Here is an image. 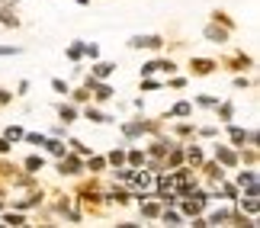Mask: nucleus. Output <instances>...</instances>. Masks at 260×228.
<instances>
[{
    "instance_id": "obj_1",
    "label": "nucleus",
    "mask_w": 260,
    "mask_h": 228,
    "mask_svg": "<svg viewBox=\"0 0 260 228\" xmlns=\"http://www.w3.org/2000/svg\"><path fill=\"white\" fill-rule=\"evenodd\" d=\"M74 190H71V196H74V206L84 212V219L87 215H93V219H100V215H106V209H109V203H106V196H103V183H100V177L96 174H90V177H74Z\"/></svg>"
},
{
    "instance_id": "obj_2",
    "label": "nucleus",
    "mask_w": 260,
    "mask_h": 228,
    "mask_svg": "<svg viewBox=\"0 0 260 228\" xmlns=\"http://www.w3.org/2000/svg\"><path fill=\"white\" fill-rule=\"evenodd\" d=\"M52 212H55L61 222H68V225H84V212L74 206V196H71V193H55Z\"/></svg>"
},
{
    "instance_id": "obj_3",
    "label": "nucleus",
    "mask_w": 260,
    "mask_h": 228,
    "mask_svg": "<svg viewBox=\"0 0 260 228\" xmlns=\"http://www.w3.org/2000/svg\"><path fill=\"white\" fill-rule=\"evenodd\" d=\"M251 68H257V61H254V55L244 52V48H235L232 55L218 58V71H228V74H244V71H251Z\"/></svg>"
},
{
    "instance_id": "obj_4",
    "label": "nucleus",
    "mask_w": 260,
    "mask_h": 228,
    "mask_svg": "<svg viewBox=\"0 0 260 228\" xmlns=\"http://www.w3.org/2000/svg\"><path fill=\"white\" fill-rule=\"evenodd\" d=\"M125 45L132 48V52H151V55H157V52L167 48V39L161 32H135V36H128Z\"/></svg>"
},
{
    "instance_id": "obj_5",
    "label": "nucleus",
    "mask_w": 260,
    "mask_h": 228,
    "mask_svg": "<svg viewBox=\"0 0 260 228\" xmlns=\"http://www.w3.org/2000/svg\"><path fill=\"white\" fill-rule=\"evenodd\" d=\"M7 206H10V209H19V212L42 209V206H45V190H42V183L32 186V190H26V196H7Z\"/></svg>"
},
{
    "instance_id": "obj_6",
    "label": "nucleus",
    "mask_w": 260,
    "mask_h": 228,
    "mask_svg": "<svg viewBox=\"0 0 260 228\" xmlns=\"http://www.w3.org/2000/svg\"><path fill=\"white\" fill-rule=\"evenodd\" d=\"M55 171H58V177H81L84 174V157L68 151L61 157H55Z\"/></svg>"
},
{
    "instance_id": "obj_7",
    "label": "nucleus",
    "mask_w": 260,
    "mask_h": 228,
    "mask_svg": "<svg viewBox=\"0 0 260 228\" xmlns=\"http://www.w3.org/2000/svg\"><path fill=\"white\" fill-rule=\"evenodd\" d=\"M103 196H106V203H109V206H122V209L135 203V190H132V186H125V183H119V180H116L113 186H106Z\"/></svg>"
},
{
    "instance_id": "obj_8",
    "label": "nucleus",
    "mask_w": 260,
    "mask_h": 228,
    "mask_svg": "<svg viewBox=\"0 0 260 228\" xmlns=\"http://www.w3.org/2000/svg\"><path fill=\"white\" fill-rule=\"evenodd\" d=\"M164 132L177 138V142H193L196 138V122H189V119H167Z\"/></svg>"
},
{
    "instance_id": "obj_9",
    "label": "nucleus",
    "mask_w": 260,
    "mask_h": 228,
    "mask_svg": "<svg viewBox=\"0 0 260 228\" xmlns=\"http://www.w3.org/2000/svg\"><path fill=\"white\" fill-rule=\"evenodd\" d=\"M186 71L193 77H212L218 71V58H203V55H193L186 61Z\"/></svg>"
},
{
    "instance_id": "obj_10",
    "label": "nucleus",
    "mask_w": 260,
    "mask_h": 228,
    "mask_svg": "<svg viewBox=\"0 0 260 228\" xmlns=\"http://www.w3.org/2000/svg\"><path fill=\"white\" fill-rule=\"evenodd\" d=\"M212 157L225 167V171H235V167H238V151H235V145H228V142H218V138H215Z\"/></svg>"
},
{
    "instance_id": "obj_11",
    "label": "nucleus",
    "mask_w": 260,
    "mask_h": 228,
    "mask_svg": "<svg viewBox=\"0 0 260 228\" xmlns=\"http://www.w3.org/2000/svg\"><path fill=\"white\" fill-rule=\"evenodd\" d=\"M232 36H235V32H228L225 26L212 23V19H209V23L203 26V39H206L209 45H218V48H222V45H228V42H232Z\"/></svg>"
},
{
    "instance_id": "obj_12",
    "label": "nucleus",
    "mask_w": 260,
    "mask_h": 228,
    "mask_svg": "<svg viewBox=\"0 0 260 228\" xmlns=\"http://www.w3.org/2000/svg\"><path fill=\"white\" fill-rule=\"evenodd\" d=\"M199 177H203V180H206L209 186H212V183L222 180V177H228V171H225V167L215 161V157H206V161L199 164Z\"/></svg>"
},
{
    "instance_id": "obj_13",
    "label": "nucleus",
    "mask_w": 260,
    "mask_h": 228,
    "mask_svg": "<svg viewBox=\"0 0 260 228\" xmlns=\"http://www.w3.org/2000/svg\"><path fill=\"white\" fill-rule=\"evenodd\" d=\"M55 116H58V122H64V125H74L77 119H81V106H74L68 96H61V100L55 103Z\"/></svg>"
},
{
    "instance_id": "obj_14",
    "label": "nucleus",
    "mask_w": 260,
    "mask_h": 228,
    "mask_svg": "<svg viewBox=\"0 0 260 228\" xmlns=\"http://www.w3.org/2000/svg\"><path fill=\"white\" fill-rule=\"evenodd\" d=\"M135 203H138L142 222H157V215H161V209H164V203L154 200V196H142V200H135Z\"/></svg>"
},
{
    "instance_id": "obj_15",
    "label": "nucleus",
    "mask_w": 260,
    "mask_h": 228,
    "mask_svg": "<svg viewBox=\"0 0 260 228\" xmlns=\"http://www.w3.org/2000/svg\"><path fill=\"white\" fill-rule=\"evenodd\" d=\"M81 116L87 119V122H93V125H113V122H116V116L103 113L96 103H84V106H81Z\"/></svg>"
},
{
    "instance_id": "obj_16",
    "label": "nucleus",
    "mask_w": 260,
    "mask_h": 228,
    "mask_svg": "<svg viewBox=\"0 0 260 228\" xmlns=\"http://www.w3.org/2000/svg\"><path fill=\"white\" fill-rule=\"evenodd\" d=\"M113 100H116V87L109 84V81H96V87L90 90V103L106 106V103H113Z\"/></svg>"
},
{
    "instance_id": "obj_17",
    "label": "nucleus",
    "mask_w": 260,
    "mask_h": 228,
    "mask_svg": "<svg viewBox=\"0 0 260 228\" xmlns=\"http://www.w3.org/2000/svg\"><path fill=\"white\" fill-rule=\"evenodd\" d=\"M203 161H206V148L196 145V138H193V142H183V164H189L193 171H199Z\"/></svg>"
},
{
    "instance_id": "obj_18",
    "label": "nucleus",
    "mask_w": 260,
    "mask_h": 228,
    "mask_svg": "<svg viewBox=\"0 0 260 228\" xmlns=\"http://www.w3.org/2000/svg\"><path fill=\"white\" fill-rule=\"evenodd\" d=\"M238 167H257L260 164V145H238Z\"/></svg>"
},
{
    "instance_id": "obj_19",
    "label": "nucleus",
    "mask_w": 260,
    "mask_h": 228,
    "mask_svg": "<svg viewBox=\"0 0 260 228\" xmlns=\"http://www.w3.org/2000/svg\"><path fill=\"white\" fill-rule=\"evenodd\" d=\"M45 164H48V161H45V154H42V151H32V154H26L23 161H19V167H23L26 174H42V171H45Z\"/></svg>"
},
{
    "instance_id": "obj_20",
    "label": "nucleus",
    "mask_w": 260,
    "mask_h": 228,
    "mask_svg": "<svg viewBox=\"0 0 260 228\" xmlns=\"http://www.w3.org/2000/svg\"><path fill=\"white\" fill-rule=\"evenodd\" d=\"M106 171H109L106 154H87V157H84V174H96V177H103Z\"/></svg>"
},
{
    "instance_id": "obj_21",
    "label": "nucleus",
    "mask_w": 260,
    "mask_h": 228,
    "mask_svg": "<svg viewBox=\"0 0 260 228\" xmlns=\"http://www.w3.org/2000/svg\"><path fill=\"white\" fill-rule=\"evenodd\" d=\"M235 183H238V190H247V186H254L260 183V177H257V167H235Z\"/></svg>"
},
{
    "instance_id": "obj_22",
    "label": "nucleus",
    "mask_w": 260,
    "mask_h": 228,
    "mask_svg": "<svg viewBox=\"0 0 260 228\" xmlns=\"http://www.w3.org/2000/svg\"><path fill=\"white\" fill-rule=\"evenodd\" d=\"M116 61H103V58H96V61H90V74L100 77V81H109V77L116 74Z\"/></svg>"
},
{
    "instance_id": "obj_23",
    "label": "nucleus",
    "mask_w": 260,
    "mask_h": 228,
    "mask_svg": "<svg viewBox=\"0 0 260 228\" xmlns=\"http://www.w3.org/2000/svg\"><path fill=\"white\" fill-rule=\"evenodd\" d=\"M0 26H7V29H19V26H23V16L16 13L13 4H4V7H0Z\"/></svg>"
},
{
    "instance_id": "obj_24",
    "label": "nucleus",
    "mask_w": 260,
    "mask_h": 228,
    "mask_svg": "<svg viewBox=\"0 0 260 228\" xmlns=\"http://www.w3.org/2000/svg\"><path fill=\"white\" fill-rule=\"evenodd\" d=\"M235 113H238L235 100H218V103H215V119H218V125L235 122Z\"/></svg>"
},
{
    "instance_id": "obj_25",
    "label": "nucleus",
    "mask_w": 260,
    "mask_h": 228,
    "mask_svg": "<svg viewBox=\"0 0 260 228\" xmlns=\"http://www.w3.org/2000/svg\"><path fill=\"white\" fill-rule=\"evenodd\" d=\"M206 215V228H218V225H228V215H232V206H218L212 212H203Z\"/></svg>"
},
{
    "instance_id": "obj_26",
    "label": "nucleus",
    "mask_w": 260,
    "mask_h": 228,
    "mask_svg": "<svg viewBox=\"0 0 260 228\" xmlns=\"http://www.w3.org/2000/svg\"><path fill=\"white\" fill-rule=\"evenodd\" d=\"M209 19H212V23H218V26H225L228 32H238V19L228 13V10H222V7H215L212 13H209Z\"/></svg>"
},
{
    "instance_id": "obj_27",
    "label": "nucleus",
    "mask_w": 260,
    "mask_h": 228,
    "mask_svg": "<svg viewBox=\"0 0 260 228\" xmlns=\"http://www.w3.org/2000/svg\"><path fill=\"white\" fill-rule=\"evenodd\" d=\"M0 225H10V228H23V225H29V219H26V212H19V209H7L0 212Z\"/></svg>"
},
{
    "instance_id": "obj_28",
    "label": "nucleus",
    "mask_w": 260,
    "mask_h": 228,
    "mask_svg": "<svg viewBox=\"0 0 260 228\" xmlns=\"http://www.w3.org/2000/svg\"><path fill=\"white\" fill-rule=\"evenodd\" d=\"M42 151H45V154L55 161V157L68 154V142H64V138H55V135H48V138H45V145H42Z\"/></svg>"
},
{
    "instance_id": "obj_29",
    "label": "nucleus",
    "mask_w": 260,
    "mask_h": 228,
    "mask_svg": "<svg viewBox=\"0 0 260 228\" xmlns=\"http://www.w3.org/2000/svg\"><path fill=\"white\" fill-rule=\"evenodd\" d=\"M164 119H189L193 116V100H177L167 113H161Z\"/></svg>"
},
{
    "instance_id": "obj_30",
    "label": "nucleus",
    "mask_w": 260,
    "mask_h": 228,
    "mask_svg": "<svg viewBox=\"0 0 260 228\" xmlns=\"http://www.w3.org/2000/svg\"><path fill=\"white\" fill-rule=\"evenodd\" d=\"M235 206H238L244 215H251V219H257V215H260V196H244V193H241Z\"/></svg>"
},
{
    "instance_id": "obj_31",
    "label": "nucleus",
    "mask_w": 260,
    "mask_h": 228,
    "mask_svg": "<svg viewBox=\"0 0 260 228\" xmlns=\"http://www.w3.org/2000/svg\"><path fill=\"white\" fill-rule=\"evenodd\" d=\"M225 135H228V145H235V148L247 142V128L238 122H225Z\"/></svg>"
},
{
    "instance_id": "obj_32",
    "label": "nucleus",
    "mask_w": 260,
    "mask_h": 228,
    "mask_svg": "<svg viewBox=\"0 0 260 228\" xmlns=\"http://www.w3.org/2000/svg\"><path fill=\"white\" fill-rule=\"evenodd\" d=\"M145 157H148V154H145V148H138L135 142H128V145H125V164H128V167H142V164H145Z\"/></svg>"
},
{
    "instance_id": "obj_33",
    "label": "nucleus",
    "mask_w": 260,
    "mask_h": 228,
    "mask_svg": "<svg viewBox=\"0 0 260 228\" xmlns=\"http://www.w3.org/2000/svg\"><path fill=\"white\" fill-rule=\"evenodd\" d=\"M125 138H122V142H119L116 148H113V151H106V164H109V171H113V167H122L125 164Z\"/></svg>"
},
{
    "instance_id": "obj_34",
    "label": "nucleus",
    "mask_w": 260,
    "mask_h": 228,
    "mask_svg": "<svg viewBox=\"0 0 260 228\" xmlns=\"http://www.w3.org/2000/svg\"><path fill=\"white\" fill-rule=\"evenodd\" d=\"M157 222H164V225H186V219L180 215L177 206H164L161 215H157Z\"/></svg>"
},
{
    "instance_id": "obj_35",
    "label": "nucleus",
    "mask_w": 260,
    "mask_h": 228,
    "mask_svg": "<svg viewBox=\"0 0 260 228\" xmlns=\"http://www.w3.org/2000/svg\"><path fill=\"white\" fill-rule=\"evenodd\" d=\"M164 164H167V171H174V167L183 164V142H174V145H171V151H167Z\"/></svg>"
},
{
    "instance_id": "obj_36",
    "label": "nucleus",
    "mask_w": 260,
    "mask_h": 228,
    "mask_svg": "<svg viewBox=\"0 0 260 228\" xmlns=\"http://www.w3.org/2000/svg\"><path fill=\"white\" fill-rule=\"evenodd\" d=\"M16 171H19V164H16V161H10V154H0V180L10 183Z\"/></svg>"
},
{
    "instance_id": "obj_37",
    "label": "nucleus",
    "mask_w": 260,
    "mask_h": 228,
    "mask_svg": "<svg viewBox=\"0 0 260 228\" xmlns=\"http://www.w3.org/2000/svg\"><path fill=\"white\" fill-rule=\"evenodd\" d=\"M64 55H68V61H71V64H81L84 61V39H74V42L64 48Z\"/></svg>"
},
{
    "instance_id": "obj_38",
    "label": "nucleus",
    "mask_w": 260,
    "mask_h": 228,
    "mask_svg": "<svg viewBox=\"0 0 260 228\" xmlns=\"http://www.w3.org/2000/svg\"><path fill=\"white\" fill-rule=\"evenodd\" d=\"M218 100H222L218 93H199V96H193V110H215Z\"/></svg>"
},
{
    "instance_id": "obj_39",
    "label": "nucleus",
    "mask_w": 260,
    "mask_h": 228,
    "mask_svg": "<svg viewBox=\"0 0 260 228\" xmlns=\"http://www.w3.org/2000/svg\"><path fill=\"white\" fill-rule=\"evenodd\" d=\"M64 142H68V151H74V154H81V157L93 154V148H90V145H84V142H81V138H77V135H68Z\"/></svg>"
},
{
    "instance_id": "obj_40",
    "label": "nucleus",
    "mask_w": 260,
    "mask_h": 228,
    "mask_svg": "<svg viewBox=\"0 0 260 228\" xmlns=\"http://www.w3.org/2000/svg\"><path fill=\"white\" fill-rule=\"evenodd\" d=\"M68 100H71L74 106H84V103H90V90L81 84V87H71V90H68Z\"/></svg>"
},
{
    "instance_id": "obj_41",
    "label": "nucleus",
    "mask_w": 260,
    "mask_h": 228,
    "mask_svg": "<svg viewBox=\"0 0 260 228\" xmlns=\"http://www.w3.org/2000/svg\"><path fill=\"white\" fill-rule=\"evenodd\" d=\"M164 87V81H157V77L151 74V77H138V90L142 93H154V90H161Z\"/></svg>"
},
{
    "instance_id": "obj_42",
    "label": "nucleus",
    "mask_w": 260,
    "mask_h": 228,
    "mask_svg": "<svg viewBox=\"0 0 260 228\" xmlns=\"http://www.w3.org/2000/svg\"><path fill=\"white\" fill-rule=\"evenodd\" d=\"M0 135H4L7 142L19 145V142H23V135H26V128H23V125H7V128H4V132H0Z\"/></svg>"
},
{
    "instance_id": "obj_43",
    "label": "nucleus",
    "mask_w": 260,
    "mask_h": 228,
    "mask_svg": "<svg viewBox=\"0 0 260 228\" xmlns=\"http://www.w3.org/2000/svg\"><path fill=\"white\" fill-rule=\"evenodd\" d=\"M232 87H235V90H251V87H254V77H247V71L244 74H235L232 77Z\"/></svg>"
},
{
    "instance_id": "obj_44",
    "label": "nucleus",
    "mask_w": 260,
    "mask_h": 228,
    "mask_svg": "<svg viewBox=\"0 0 260 228\" xmlns=\"http://www.w3.org/2000/svg\"><path fill=\"white\" fill-rule=\"evenodd\" d=\"M218 132H222L218 125H196V138H209V142H215Z\"/></svg>"
},
{
    "instance_id": "obj_45",
    "label": "nucleus",
    "mask_w": 260,
    "mask_h": 228,
    "mask_svg": "<svg viewBox=\"0 0 260 228\" xmlns=\"http://www.w3.org/2000/svg\"><path fill=\"white\" fill-rule=\"evenodd\" d=\"M186 77L183 74H167V81H164V87H171V90H186Z\"/></svg>"
},
{
    "instance_id": "obj_46",
    "label": "nucleus",
    "mask_w": 260,
    "mask_h": 228,
    "mask_svg": "<svg viewBox=\"0 0 260 228\" xmlns=\"http://www.w3.org/2000/svg\"><path fill=\"white\" fill-rule=\"evenodd\" d=\"M45 138H48L45 132H26V135H23V142H26V145H36V148H39V151H42V145H45Z\"/></svg>"
},
{
    "instance_id": "obj_47",
    "label": "nucleus",
    "mask_w": 260,
    "mask_h": 228,
    "mask_svg": "<svg viewBox=\"0 0 260 228\" xmlns=\"http://www.w3.org/2000/svg\"><path fill=\"white\" fill-rule=\"evenodd\" d=\"M132 171H135V167H128V164H122V167H113V180H119V183H128V177H132Z\"/></svg>"
},
{
    "instance_id": "obj_48",
    "label": "nucleus",
    "mask_w": 260,
    "mask_h": 228,
    "mask_svg": "<svg viewBox=\"0 0 260 228\" xmlns=\"http://www.w3.org/2000/svg\"><path fill=\"white\" fill-rule=\"evenodd\" d=\"M52 90H55L58 96H68V90H71V84H68V81H61V77H52Z\"/></svg>"
},
{
    "instance_id": "obj_49",
    "label": "nucleus",
    "mask_w": 260,
    "mask_h": 228,
    "mask_svg": "<svg viewBox=\"0 0 260 228\" xmlns=\"http://www.w3.org/2000/svg\"><path fill=\"white\" fill-rule=\"evenodd\" d=\"M84 58H87V61H96V58H100V45L96 42H84Z\"/></svg>"
},
{
    "instance_id": "obj_50",
    "label": "nucleus",
    "mask_w": 260,
    "mask_h": 228,
    "mask_svg": "<svg viewBox=\"0 0 260 228\" xmlns=\"http://www.w3.org/2000/svg\"><path fill=\"white\" fill-rule=\"evenodd\" d=\"M23 55V45H0V58H16Z\"/></svg>"
},
{
    "instance_id": "obj_51",
    "label": "nucleus",
    "mask_w": 260,
    "mask_h": 228,
    "mask_svg": "<svg viewBox=\"0 0 260 228\" xmlns=\"http://www.w3.org/2000/svg\"><path fill=\"white\" fill-rule=\"evenodd\" d=\"M48 135H55V138H68V135H71V128H68L64 122H55V125H52V132H48Z\"/></svg>"
},
{
    "instance_id": "obj_52",
    "label": "nucleus",
    "mask_w": 260,
    "mask_h": 228,
    "mask_svg": "<svg viewBox=\"0 0 260 228\" xmlns=\"http://www.w3.org/2000/svg\"><path fill=\"white\" fill-rule=\"evenodd\" d=\"M13 103V90H7V87H0V106H10Z\"/></svg>"
},
{
    "instance_id": "obj_53",
    "label": "nucleus",
    "mask_w": 260,
    "mask_h": 228,
    "mask_svg": "<svg viewBox=\"0 0 260 228\" xmlns=\"http://www.w3.org/2000/svg\"><path fill=\"white\" fill-rule=\"evenodd\" d=\"M29 87H32V84H29L26 77H23V81L16 84V93H13V96H26V93H29Z\"/></svg>"
},
{
    "instance_id": "obj_54",
    "label": "nucleus",
    "mask_w": 260,
    "mask_h": 228,
    "mask_svg": "<svg viewBox=\"0 0 260 228\" xmlns=\"http://www.w3.org/2000/svg\"><path fill=\"white\" fill-rule=\"evenodd\" d=\"M0 154H13V142H7L4 135H0Z\"/></svg>"
},
{
    "instance_id": "obj_55",
    "label": "nucleus",
    "mask_w": 260,
    "mask_h": 228,
    "mask_svg": "<svg viewBox=\"0 0 260 228\" xmlns=\"http://www.w3.org/2000/svg\"><path fill=\"white\" fill-rule=\"evenodd\" d=\"M247 145H260V132H257V128H247Z\"/></svg>"
},
{
    "instance_id": "obj_56",
    "label": "nucleus",
    "mask_w": 260,
    "mask_h": 228,
    "mask_svg": "<svg viewBox=\"0 0 260 228\" xmlns=\"http://www.w3.org/2000/svg\"><path fill=\"white\" fill-rule=\"evenodd\" d=\"M132 106H135L138 113H145V100H142V96H135V100H132Z\"/></svg>"
},
{
    "instance_id": "obj_57",
    "label": "nucleus",
    "mask_w": 260,
    "mask_h": 228,
    "mask_svg": "<svg viewBox=\"0 0 260 228\" xmlns=\"http://www.w3.org/2000/svg\"><path fill=\"white\" fill-rule=\"evenodd\" d=\"M7 209V196H0V212H4Z\"/></svg>"
},
{
    "instance_id": "obj_58",
    "label": "nucleus",
    "mask_w": 260,
    "mask_h": 228,
    "mask_svg": "<svg viewBox=\"0 0 260 228\" xmlns=\"http://www.w3.org/2000/svg\"><path fill=\"white\" fill-rule=\"evenodd\" d=\"M74 4H77V7H90V0H74Z\"/></svg>"
},
{
    "instance_id": "obj_59",
    "label": "nucleus",
    "mask_w": 260,
    "mask_h": 228,
    "mask_svg": "<svg viewBox=\"0 0 260 228\" xmlns=\"http://www.w3.org/2000/svg\"><path fill=\"white\" fill-rule=\"evenodd\" d=\"M4 4H13L16 7V4H23V0H4Z\"/></svg>"
}]
</instances>
